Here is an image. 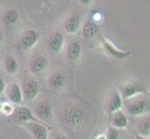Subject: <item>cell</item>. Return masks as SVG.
<instances>
[{"label":"cell","mask_w":150,"mask_h":139,"mask_svg":"<svg viewBox=\"0 0 150 139\" xmlns=\"http://www.w3.org/2000/svg\"><path fill=\"white\" fill-rule=\"evenodd\" d=\"M35 114L40 120L50 122L52 120V108L46 101H41L35 107Z\"/></svg>","instance_id":"obj_5"},{"label":"cell","mask_w":150,"mask_h":139,"mask_svg":"<svg viewBox=\"0 0 150 139\" xmlns=\"http://www.w3.org/2000/svg\"><path fill=\"white\" fill-rule=\"evenodd\" d=\"M98 33V25L92 22V20H88L84 24L83 28H82V34L83 37L86 39H91L93 38Z\"/></svg>","instance_id":"obj_17"},{"label":"cell","mask_w":150,"mask_h":139,"mask_svg":"<svg viewBox=\"0 0 150 139\" xmlns=\"http://www.w3.org/2000/svg\"><path fill=\"white\" fill-rule=\"evenodd\" d=\"M42 1H44V2H49V1H50V0H42Z\"/></svg>","instance_id":"obj_30"},{"label":"cell","mask_w":150,"mask_h":139,"mask_svg":"<svg viewBox=\"0 0 150 139\" xmlns=\"http://www.w3.org/2000/svg\"><path fill=\"white\" fill-rule=\"evenodd\" d=\"M79 1L82 5H88V4L91 3V0H79Z\"/></svg>","instance_id":"obj_27"},{"label":"cell","mask_w":150,"mask_h":139,"mask_svg":"<svg viewBox=\"0 0 150 139\" xmlns=\"http://www.w3.org/2000/svg\"><path fill=\"white\" fill-rule=\"evenodd\" d=\"M127 110L132 116H141L149 112V101L141 97L132 96L128 98Z\"/></svg>","instance_id":"obj_2"},{"label":"cell","mask_w":150,"mask_h":139,"mask_svg":"<svg viewBox=\"0 0 150 139\" xmlns=\"http://www.w3.org/2000/svg\"><path fill=\"white\" fill-rule=\"evenodd\" d=\"M19 65L16 59L12 56H7L5 59V70L9 74H14L17 73Z\"/></svg>","instance_id":"obj_18"},{"label":"cell","mask_w":150,"mask_h":139,"mask_svg":"<svg viewBox=\"0 0 150 139\" xmlns=\"http://www.w3.org/2000/svg\"><path fill=\"white\" fill-rule=\"evenodd\" d=\"M1 110L4 111L5 114L9 115V114H12V113H13L14 109H13V107H12L11 105L8 104V103H5V104L2 105V109H1Z\"/></svg>","instance_id":"obj_23"},{"label":"cell","mask_w":150,"mask_h":139,"mask_svg":"<svg viewBox=\"0 0 150 139\" xmlns=\"http://www.w3.org/2000/svg\"><path fill=\"white\" fill-rule=\"evenodd\" d=\"M47 66V59L43 56H37L31 59L30 61V71L33 73H39L43 71Z\"/></svg>","instance_id":"obj_15"},{"label":"cell","mask_w":150,"mask_h":139,"mask_svg":"<svg viewBox=\"0 0 150 139\" xmlns=\"http://www.w3.org/2000/svg\"><path fill=\"white\" fill-rule=\"evenodd\" d=\"M61 121L69 129L80 128L87 121L85 110L76 106H65L61 111Z\"/></svg>","instance_id":"obj_1"},{"label":"cell","mask_w":150,"mask_h":139,"mask_svg":"<svg viewBox=\"0 0 150 139\" xmlns=\"http://www.w3.org/2000/svg\"><path fill=\"white\" fill-rule=\"evenodd\" d=\"M140 130H141V132H142V133L144 136H149V133H150V121H149V118H148V119H144L142 122Z\"/></svg>","instance_id":"obj_21"},{"label":"cell","mask_w":150,"mask_h":139,"mask_svg":"<svg viewBox=\"0 0 150 139\" xmlns=\"http://www.w3.org/2000/svg\"><path fill=\"white\" fill-rule=\"evenodd\" d=\"M64 45V36L63 34L59 33H54L50 35L49 39V46L50 48L55 53H58L61 51Z\"/></svg>","instance_id":"obj_16"},{"label":"cell","mask_w":150,"mask_h":139,"mask_svg":"<svg viewBox=\"0 0 150 139\" xmlns=\"http://www.w3.org/2000/svg\"><path fill=\"white\" fill-rule=\"evenodd\" d=\"M18 19H19V14L16 10H14V9H9L8 11H6V13H5L3 17L4 22L8 25L15 24L17 22Z\"/></svg>","instance_id":"obj_20"},{"label":"cell","mask_w":150,"mask_h":139,"mask_svg":"<svg viewBox=\"0 0 150 139\" xmlns=\"http://www.w3.org/2000/svg\"><path fill=\"white\" fill-rule=\"evenodd\" d=\"M102 44H103V48L105 49L106 52L110 56H112L113 58H115L117 59H123L127 58V57L131 54L130 51H121V50L117 49L115 46L106 39H103Z\"/></svg>","instance_id":"obj_8"},{"label":"cell","mask_w":150,"mask_h":139,"mask_svg":"<svg viewBox=\"0 0 150 139\" xmlns=\"http://www.w3.org/2000/svg\"><path fill=\"white\" fill-rule=\"evenodd\" d=\"M0 64H1V59H0Z\"/></svg>","instance_id":"obj_32"},{"label":"cell","mask_w":150,"mask_h":139,"mask_svg":"<svg viewBox=\"0 0 150 139\" xmlns=\"http://www.w3.org/2000/svg\"><path fill=\"white\" fill-rule=\"evenodd\" d=\"M97 139H106V138H105V136H100Z\"/></svg>","instance_id":"obj_29"},{"label":"cell","mask_w":150,"mask_h":139,"mask_svg":"<svg viewBox=\"0 0 150 139\" xmlns=\"http://www.w3.org/2000/svg\"><path fill=\"white\" fill-rule=\"evenodd\" d=\"M8 97L14 104H21L23 101V93L18 84H11L8 88Z\"/></svg>","instance_id":"obj_13"},{"label":"cell","mask_w":150,"mask_h":139,"mask_svg":"<svg viewBox=\"0 0 150 139\" xmlns=\"http://www.w3.org/2000/svg\"><path fill=\"white\" fill-rule=\"evenodd\" d=\"M2 39H3V34H2V31L0 29V44L2 42Z\"/></svg>","instance_id":"obj_28"},{"label":"cell","mask_w":150,"mask_h":139,"mask_svg":"<svg viewBox=\"0 0 150 139\" xmlns=\"http://www.w3.org/2000/svg\"><path fill=\"white\" fill-rule=\"evenodd\" d=\"M105 138L106 139H117L118 138V131H117V128L110 126L109 128H108V130H107Z\"/></svg>","instance_id":"obj_22"},{"label":"cell","mask_w":150,"mask_h":139,"mask_svg":"<svg viewBox=\"0 0 150 139\" xmlns=\"http://www.w3.org/2000/svg\"><path fill=\"white\" fill-rule=\"evenodd\" d=\"M121 107H122V98L120 94L117 91L113 92L109 96V99L107 101L106 111L110 114V113L114 111L120 110Z\"/></svg>","instance_id":"obj_12"},{"label":"cell","mask_w":150,"mask_h":139,"mask_svg":"<svg viewBox=\"0 0 150 139\" xmlns=\"http://www.w3.org/2000/svg\"><path fill=\"white\" fill-rule=\"evenodd\" d=\"M65 85V76L64 73H54L49 77V86L54 91H60Z\"/></svg>","instance_id":"obj_11"},{"label":"cell","mask_w":150,"mask_h":139,"mask_svg":"<svg viewBox=\"0 0 150 139\" xmlns=\"http://www.w3.org/2000/svg\"><path fill=\"white\" fill-rule=\"evenodd\" d=\"M1 109H2V104L0 103V110H1Z\"/></svg>","instance_id":"obj_31"},{"label":"cell","mask_w":150,"mask_h":139,"mask_svg":"<svg viewBox=\"0 0 150 139\" xmlns=\"http://www.w3.org/2000/svg\"><path fill=\"white\" fill-rule=\"evenodd\" d=\"M80 45L77 42H71L67 47V57L71 60H75L80 55Z\"/></svg>","instance_id":"obj_19"},{"label":"cell","mask_w":150,"mask_h":139,"mask_svg":"<svg viewBox=\"0 0 150 139\" xmlns=\"http://www.w3.org/2000/svg\"><path fill=\"white\" fill-rule=\"evenodd\" d=\"M144 89L138 84H127L121 88V95L125 99L131 98L132 96H135L141 93H144Z\"/></svg>","instance_id":"obj_10"},{"label":"cell","mask_w":150,"mask_h":139,"mask_svg":"<svg viewBox=\"0 0 150 139\" xmlns=\"http://www.w3.org/2000/svg\"><path fill=\"white\" fill-rule=\"evenodd\" d=\"M135 139H149L147 136H140L138 133H135Z\"/></svg>","instance_id":"obj_26"},{"label":"cell","mask_w":150,"mask_h":139,"mask_svg":"<svg viewBox=\"0 0 150 139\" xmlns=\"http://www.w3.org/2000/svg\"><path fill=\"white\" fill-rule=\"evenodd\" d=\"M109 122L111 123V125L115 128H125L128 126V119L126 115L124 114V112L121 111L120 110H116L112 113H110L109 116Z\"/></svg>","instance_id":"obj_7"},{"label":"cell","mask_w":150,"mask_h":139,"mask_svg":"<svg viewBox=\"0 0 150 139\" xmlns=\"http://www.w3.org/2000/svg\"><path fill=\"white\" fill-rule=\"evenodd\" d=\"M25 126L35 139H49L48 129L39 122H29L25 123Z\"/></svg>","instance_id":"obj_3"},{"label":"cell","mask_w":150,"mask_h":139,"mask_svg":"<svg viewBox=\"0 0 150 139\" xmlns=\"http://www.w3.org/2000/svg\"><path fill=\"white\" fill-rule=\"evenodd\" d=\"M80 26V17L79 14H72L66 19L64 29L68 34H75Z\"/></svg>","instance_id":"obj_14"},{"label":"cell","mask_w":150,"mask_h":139,"mask_svg":"<svg viewBox=\"0 0 150 139\" xmlns=\"http://www.w3.org/2000/svg\"><path fill=\"white\" fill-rule=\"evenodd\" d=\"M5 89V84L2 78H0V93H2Z\"/></svg>","instance_id":"obj_25"},{"label":"cell","mask_w":150,"mask_h":139,"mask_svg":"<svg viewBox=\"0 0 150 139\" xmlns=\"http://www.w3.org/2000/svg\"><path fill=\"white\" fill-rule=\"evenodd\" d=\"M50 139H68V138H67L65 136H64L63 133H54V135L51 136L50 137Z\"/></svg>","instance_id":"obj_24"},{"label":"cell","mask_w":150,"mask_h":139,"mask_svg":"<svg viewBox=\"0 0 150 139\" xmlns=\"http://www.w3.org/2000/svg\"><path fill=\"white\" fill-rule=\"evenodd\" d=\"M39 92V85L34 80L25 82L23 86V93L27 99L32 100L35 98Z\"/></svg>","instance_id":"obj_9"},{"label":"cell","mask_w":150,"mask_h":139,"mask_svg":"<svg viewBox=\"0 0 150 139\" xmlns=\"http://www.w3.org/2000/svg\"><path fill=\"white\" fill-rule=\"evenodd\" d=\"M38 40V34L35 30H26L23 33L21 36L20 44L22 48L24 50H28L32 48Z\"/></svg>","instance_id":"obj_4"},{"label":"cell","mask_w":150,"mask_h":139,"mask_svg":"<svg viewBox=\"0 0 150 139\" xmlns=\"http://www.w3.org/2000/svg\"><path fill=\"white\" fill-rule=\"evenodd\" d=\"M14 117L16 121L20 122H39L38 120H37L35 118L34 114L32 113V111L30 110V109H28L27 107H18L16 108L13 113Z\"/></svg>","instance_id":"obj_6"}]
</instances>
